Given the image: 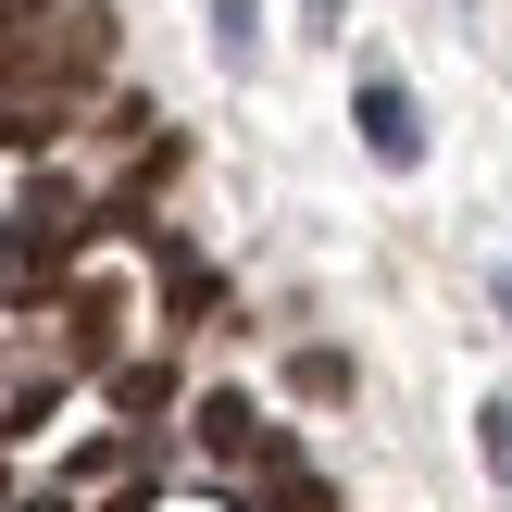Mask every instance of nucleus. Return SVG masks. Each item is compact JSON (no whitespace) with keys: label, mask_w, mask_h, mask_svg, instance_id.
Wrapping results in <instances>:
<instances>
[{"label":"nucleus","mask_w":512,"mask_h":512,"mask_svg":"<svg viewBox=\"0 0 512 512\" xmlns=\"http://www.w3.org/2000/svg\"><path fill=\"white\" fill-rule=\"evenodd\" d=\"M350 125H363V150L388 175H413L425 163V113H413V88H400L388 63H363V88H350Z\"/></svg>","instance_id":"f257e3e1"},{"label":"nucleus","mask_w":512,"mask_h":512,"mask_svg":"<svg viewBox=\"0 0 512 512\" xmlns=\"http://www.w3.org/2000/svg\"><path fill=\"white\" fill-rule=\"evenodd\" d=\"M200 450H213L225 475H263V463H275V425L250 413L238 388H213V400H200Z\"/></svg>","instance_id":"f03ea898"},{"label":"nucleus","mask_w":512,"mask_h":512,"mask_svg":"<svg viewBox=\"0 0 512 512\" xmlns=\"http://www.w3.org/2000/svg\"><path fill=\"white\" fill-rule=\"evenodd\" d=\"M75 238H88V200H75V188H25V213H13V250H25V263L50 275Z\"/></svg>","instance_id":"7ed1b4c3"},{"label":"nucleus","mask_w":512,"mask_h":512,"mask_svg":"<svg viewBox=\"0 0 512 512\" xmlns=\"http://www.w3.org/2000/svg\"><path fill=\"white\" fill-rule=\"evenodd\" d=\"M113 325H125V300H113V288H75V300H63V375L113 363Z\"/></svg>","instance_id":"20e7f679"},{"label":"nucleus","mask_w":512,"mask_h":512,"mask_svg":"<svg viewBox=\"0 0 512 512\" xmlns=\"http://www.w3.org/2000/svg\"><path fill=\"white\" fill-rule=\"evenodd\" d=\"M163 400H175V363H113V413H163Z\"/></svg>","instance_id":"39448f33"},{"label":"nucleus","mask_w":512,"mask_h":512,"mask_svg":"<svg viewBox=\"0 0 512 512\" xmlns=\"http://www.w3.org/2000/svg\"><path fill=\"white\" fill-rule=\"evenodd\" d=\"M263 50V0H213V63H250Z\"/></svg>","instance_id":"423d86ee"},{"label":"nucleus","mask_w":512,"mask_h":512,"mask_svg":"<svg viewBox=\"0 0 512 512\" xmlns=\"http://www.w3.org/2000/svg\"><path fill=\"white\" fill-rule=\"evenodd\" d=\"M288 388H300V400H350V363H338V350H300Z\"/></svg>","instance_id":"0eeeda50"},{"label":"nucleus","mask_w":512,"mask_h":512,"mask_svg":"<svg viewBox=\"0 0 512 512\" xmlns=\"http://www.w3.org/2000/svg\"><path fill=\"white\" fill-rule=\"evenodd\" d=\"M38 288H50V275H38V263H25V250H13V238H0V300H38Z\"/></svg>","instance_id":"6e6552de"},{"label":"nucleus","mask_w":512,"mask_h":512,"mask_svg":"<svg viewBox=\"0 0 512 512\" xmlns=\"http://www.w3.org/2000/svg\"><path fill=\"white\" fill-rule=\"evenodd\" d=\"M263 512H338V500H325L313 475H275V500H263Z\"/></svg>","instance_id":"1a4fd4ad"},{"label":"nucleus","mask_w":512,"mask_h":512,"mask_svg":"<svg viewBox=\"0 0 512 512\" xmlns=\"http://www.w3.org/2000/svg\"><path fill=\"white\" fill-rule=\"evenodd\" d=\"M488 475L512 488V400H488Z\"/></svg>","instance_id":"9d476101"},{"label":"nucleus","mask_w":512,"mask_h":512,"mask_svg":"<svg viewBox=\"0 0 512 512\" xmlns=\"http://www.w3.org/2000/svg\"><path fill=\"white\" fill-rule=\"evenodd\" d=\"M488 288H500V313H512V263H500V275H488Z\"/></svg>","instance_id":"9b49d317"}]
</instances>
